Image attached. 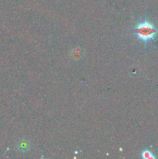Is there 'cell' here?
Instances as JSON below:
<instances>
[{
	"instance_id": "1",
	"label": "cell",
	"mask_w": 158,
	"mask_h": 159,
	"mask_svg": "<svg viewBox=\"0 0 158 159\" xmlns=\"http://www.w3.org/2000/svg\"><path fill=\"white\" fill-rule=\"evenodd\" d=\"M156 29L151 23L148 21H143L139 23L135 29V33L139 40L144 42L153 40L156 36Z\"/></svg>"
},
{
	"instance_id": "2",
	"label": "cell",
	"mask_w": 158,
	"mask_h": 159,
	"mask_svg": "<svg viewBox=\"0 0 158 159\" xmlns=\"http://www.w3.org/2000/svg\"><path fill=\"white\" fill-rule=\"evenodd\" d=\"M142 158L144 159H154L155 156L150 150H145L142 152Z\"/></svg>"
}]
</instances>
